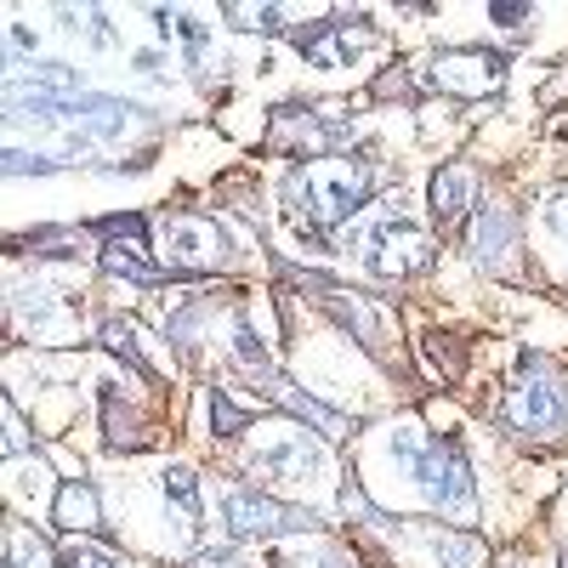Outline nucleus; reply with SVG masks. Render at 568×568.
I'll return each mask as SVG.
<instances>
[{
    "mask_svg": "<svg viewBox=\"0 0 568 568\" xmlns=\"http://www.w3.org/2000/svg\"><path fill=\"white\" fill-rule=\"evenodd\" d=\"M227 18L245 23V29H267V23H284L291 12H284V7H227Z\"/></svg>",
    "mask_w": 568,
    "mask_h": 568,
    "instance_id": "6ab92c4d",
    "label": "nucleus"
},
{
    "mask_svg": "<svg viewBox=\"0 0 568 568\" xmlns=\"http://www.w3.org/2000/svg\"><path fill=\"white\" fill-rule=\"evenodd\" d=\"M18 449H29V444H23V420H18V409L7 404V455H18Z\"/></svg>",
    "mask_w": 568,
    "mask_h": 568,
    "instance_id": "4be33fe9",
    "label": "nucleus"
},
{
    "mask_svg": "<svg viewBox=\"0 0 568 568\" xmlns=\"http://www.w3.org/2000/svg\"><path fill=\"white\" fill-rule=\"evenodd\" d=\"M194 568H256L251 557H240V551H205Z\"/></svg>",
    "mask_w": 568,
    "mask_h": 568,
    "instance_id": "412c9836",
    "label": "nucleus"
},
{
    "mask_svg": "<svg viewBox=\"0 0 568 568\" xmlns=\"http://www.w3.org/2000/svg\"><path fill=\"white\" fill-rule=\"evenodd\" d=\"M251 420H256V409H245L233 393H211V426H216V438H240Z\"/></svg>",
    "mask_w": 568,
    "mask_h": 568,
    "instance_id": "dca6fc26",
    "label": "nucleus"
},
{
    "mask_svg": "<svg viewBox=\"0 0 568 568\" xmlns=\"http://www.w3.org/2000/svg\"><path fill=\"white\" fill-rule=\"evenodd\" d=\"M222 517H227V535H240V540H278V535L318 529V517H307L302 506H284L262 489H227Z\"/></svg>",
    "mask_w": 568,
    "mask_h": 568,
    "instance_id": "7ed1b4c3",
    "label": "nucleus"
},
{
    "mask_svg": "<svg viewBox=\"0 0 568 568\" xmlns=\"http://www.w3.org/2000/svg\"><path fill=\"white\" fill-rule=\"evenodd\" d=\"M426 353H433V369L438 375H449V382L460 375V342L455 336H438V329H433V336H426Z\"/></svg>",
    "mask_w": 568,
    "mask_h": 568,
    "instance_id": "a211bd4d",
    "label": "nucleus"
},
{
    "mask_svg": "<svg viewBox=\"0 0 568 568\" xmlns=\"http://www.w3.org/2000/svg\"><path fill=\"white\" fill-rule=\"evenodd\" d=\"M103 267L109 273H125V278H136V284H154L160 278V267L142 256V222L136 216H114V222H103Z\"/></svg>",
    "mask_w": 568,
    "mask_h": 568,
    "instance_id": "6e6552de",
    "label": "nucleus"
},
{
    "mask_svg": "<svg viewBox=\"0 0 568 568\" xmlns=\"http://www.w3.org/2000/svg\"><path fill=\"white\" fill-rule=\"evenodd\" d=\"M165 495L176 500V511L187 517V524H200V495H194V471H165Z\"/></svg>",
    "mask_w": 568,
    "mask_h": 568,
    "instance_id": "f3484780",
    "label": "nucleus"
},
{
    "mask_svg": "<svg viewBox=\"0 0 568 568\" xmlns=\"http://www.w3.org/2000/svg\"><path fill=\"white\" fill-rule=\"evenodd\" d=\"M562 415H568V404H562V382H557L551 358L524 353L517 369H511V393L500 404V420L511 426V433H524V438H557Z\"/></svg>",
    "mask_w": 568,
    "mask_h": 568,
    "instance_id": "f03ea898",
    "label": "nucleus"
},
{
    "mask_svg": "<svg viewBox=\"0 0 568 568\" xmlns=\"http://www.w3.org/2000/svg\"><path fill=\"white\" fill-rule=\"evenodd\" d=\"M256 471L262 478H307V471H318V449H313V438L307 444H273L267 455H256Z\"/></svg>",
    "mask_w": 568,
    "mask_h": 568,
    "instance_id": "9b49d317",
    "label": "nucleus"
},
{
    "mask_svg": "<svg viewBox=\"0 0 568 568\" xmlns=\"http://www.w3.org/2000/svg\"><path fill=\"white\" fill-rule=\"evenodd\" d=\"M58 568H120L109 551H98V546H69L63 557H58Z\"/></svg>",
    "mask_w": 568,
    "mask_h": 568,
    "instance_id": "aec40b11",
    "label": "nucleus"
},
{
    "mask_svg": "<svg viewBox=\"0 0 568 568\" xmlns=\"http://www.w3.org/2000/svg\"><path fill=\"white\" fill-rule=\"evenodd\" d=\"M154 240H160V262L165 273H211L227 256L222 227L205 216H160L154 222Z\"/></svg>",
    "mask_w": 568,
    "mask_h": 568,
    "instance_id": "20e7f679",
    "label": "nucleus"
},
{
    "mask_svg": "<svg viewBox=\"0 0 568 568\" xmlns=\"http://www.w3.org/2000/svg\"><path fill=\"white\" fill-rule=\"evenodd\" d=\"M329 568H342V562H329Z\"/></svg>",
    "mask_w": 568,
    "mask_h": 568,
    "instance_id": "b1692460",
    "label": "nucleus"
},
{
    "mask_svg": "<svg viewBox=\"0 0 568 568\" xmlns=\"http://www.w3.org/2000/svg\"><path fill=\"white\" fill-rule=\"evenodd\" d=\"M364 262L382 278H404V273H420L426 262H433V240H426L409 216H387V222H375L369 245H364Z\"/></svg>",
    "mask_w": 568,
    "mask_h": 568,
    "instance_id": "0eeeda50",
    "label": "nucleus"
},
{
    "mask_svg": "<svg viewBox=\"0 0 568 568\" xmlns=\"http://www.w3.org/2000/svg\"><path fill=\"white\" fill-rule=\"evenodd\" d=\"M58 529H69V535H85V529H98V495H91L85 484H63L58 489Z\"/></svg>",
    "mask_w": 568,
    "mask_h": 568,
    "instance_id": "f8f14e48",
    "label": "nucleus"
},
{
    "mask_svg": "<svg viewBox=\"0 0 568 568\" xmlns=\"http://www.w3.org/2000/svg\"><path fill=\"white\" fill-rule=\"evenodd\" d=\"M506 80V58L489 52V45H449L426 63V85L449 91V98H489V91Z\"/></svg>",
    "mask_w": 568,
    "mask_h": 568,
    "instance_id": "39448f33",
    "label": "nucleus"
},
{
    "mask_svg": "<svg viewBox=\"0 0 568 568\" xmlns=\"http://www.w3.org/2000/svg\"><path fill=\"white\" fill-rule=\"evenodd\" d=\"M98 336H103V347H109L114 358H125L136 375H149V382H154V364L142 358V342H136V329H131L125 318H103V329H98Z\"/></svg>",
    "mask_w": 568,
    "mask_h": 568,
    "instance_id": "4468645a",
    "label": "nucleus"
},
{
    "mask_svg": "<svg viewBox=\"0 0 568 568\" xmlns=\"http://www.w3.org/2000/svg\"><path fill=\"white\" fill-rule=\"evenodd\" d=\"M0 568H52V551H45V540L40 535H29V529H7V557H0Z\"/></svg>",
    "mask_w": 568,
    "mask_h": 568,
    "instance_id": "2eb2a0df",
    "label": "nucleus"
},
{
    "mask_svg": "<svg viewBox=\"0 0 568 568\" xmlns=\"http://www.w3.org/2000/svg\"><path fill=\"white\" fill-rule=\"evenodd\" d=\"M329 313H336L342 324H353L358 342H369V347L387 342V324H382V313H375V302H364V296H336V302H329Z\"/></svg>",
    "mask_w": 568,
    "mask_h": 568,
    "instance_id": "ddd939ff",
    "label": "nucleus"
},
{
    "mask_svg": "<svg viewBox=\"0 0 568 568\" xmlns=\"http://www.w3.org/2000/svg\"><path fill=\"white\" fill-rule=\"evenodd\" d=\"M291 45H296L307 63H318V69H347L369 45V34H353V29H302Z\"/></svg>",
    "mask_w": 568,
    "mask_h": 568,
    "instance_id": "1a4fd4ad",
    "label": "nucleus"
},
{
    "mask_svg": "<svg viewBox=\"0 0 568 568\" xmlns=\"http://www.w3.org/2000/svg\"><path fill=\"white\" fill-rule=\"evenodd\" d=\"M495 23H529V7H489Z\"/></svg>",
    "mask_w": 568,
    "mask_h": 568,
    "instance_id": "5701e85b",
    "label": "nucleus"
},
{
    "mask_svg": "<svg viewBox=\"0 0 568 568\" xmlns=\"http://www.w3.org/2000/svg\"><path fill=\"white\" fill-rule=\"evenodd\" d=\"M369 194H375V171L364 160H342V154L307 160L302 171H291V182H284V205H291L302 222H313V227H336Z\"/></svg>",
    "mask_w": 568,
    "mask_h": 568,
    "instance_id": "f257e3e1",
    "label": "nucleus"
},
{
    "mask_svg": "<svg viewBox=\"0 0 568 568\" xmlns=\"http://www.w3.org/2000/svg\"><path fill=\"white\" fill-rule=\"evenodd\" d=\"M415 478L426 489V500L444 506L449 517H471L478 511V500H471V466L455 444H426L415 455Z\"/></svg>",
    "mask_w": 568,
    "mask_h": 568,
    "instance_id": "423d86ee",
    "label": "nucleus"
},
{
    "mask_svg": "<svg viewBox=\"0 0 568 568\" xmlns=\"http://www.w3.org/2000/svg\"><path fill=\"white\" fill-rule=\"evenodd\" d=\"M466 205H471V171L466 165H444L433 176V216H438V227H460Z\"/></svg>",
    "mask_w": 568,
    "mask_h": 568,
    "instance_id": "9d476101",
    "label": "nucleus"
}]
</instances>
